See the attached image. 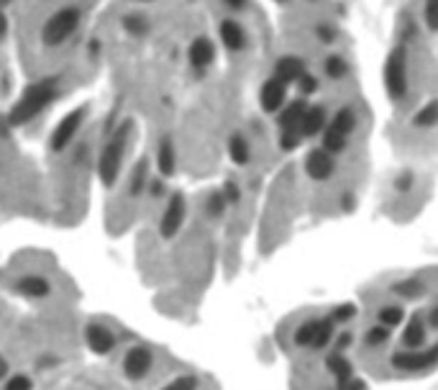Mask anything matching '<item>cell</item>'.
I'll return each instance as SVG.
<instances>
[{
  "mask_svg": "<svg viewBox=\"0 0 438 390\" xmlns=\"http://www.w3.org/2000/svg\"><path fill=\"white\" fill-rule=\"evenodd\" d=\"M146 185H149V162L141 160L139 165L134 167V175H131V183H128V193H131V198L144 195Z\"/></svg>",
  "mask_w": 438,
  "mask_h": 390,
  "instance_id": "484cf974",
  "label": "cell"
},
{
  "mask_svg": "<svg viewBox=\"0 0 438 390\" xmlns=\"http://www.w3.org/2000/svg\"><path fill=\"white\" fill-rule=\"evenodd\" d=\"M438 123V101L426 103L418 113L413 116V126L415 128H433Z\"/></svg>",
  "mask_w": 438,
  "mask_h": 390,
  "instance_id": "4316f807",
  "label": "cell"
},
{
  "mask_svg": "<svg viewBox=\"0 0 438 390\" xmlns=\"http://www.w3.org/2000/svg\"><path fill=\"white\" fill-rule=\"evenodd\" d=\"M325 370L333 375V380H343V378H349V375H354V365L346 359L343 352H330L328 357H325Z\"/></svg>",
  "mask_w": 438,
  "mask_h": 390,
  "instance_id": "d4e9b609",
  "label": "cell"
},
{
  "mask_svg": "<svg viewBox=\"0 0 438 390\" xmlns=\"http://www.w3.org/2000/svg\"><path fill=\"white\" fill-rule=\"evenodd\" d=\"M333 337H336V324L323 316V319L303 321L292 334V342L303 349H325L328 344H333Z\"/></svg>",
  "mask_w": 438,
  "mask_h": 390,
  "instance_id": "277c9868",
  "label": "cell"
},
{
  "mask_svg": "<svg viewBox=\"0 0 438 390\" xmlns=\"http://www.w3.org/2000/svg\"><path fill=\"white\" fill-rule=\"evenodd\" d=\"M80 21H83V13H80V8H75V6L59 8V11L54 13V16H51V19L44 24V29H41V39H44V44L46 46L64 44V41H67V39H70L72 34L77 31Z\"/></svg>",
  "mask_w": 438,
  "mask_h": 390,
  "instance_id": "5b68a950",
  "label": "cell"
},
{
  "mask_svg": "<svg viewBox=\"0 0 438 390\" xmlns=\"http://www.w3.org/2000/svg\"><path fill=\"white\" fill-rule=\"evenodd\" d=\"M13 290H16V293H21V295H26V298H49L51 282L46 280L44 275H36V272H31V275H24L21 280H16Z\"/></svg>",
  "mask_w": 438,
  "mask_h": 390,
  "instance_id": "e0dca14e",
  "label": "cell"
},
{
  "mask_svg": "<svg viewBox=\"0 0 438 390\" xmlns=\"http://www.w3.org/2000/svg\"><path fill=\"white\" fill-rule=\"evenodd\" d=\"M423 19H426V26L431 31H438V0H426Z\"/></svg>",
  "mask_w": 438,
  "mask_h": 390,
  "instance_id": "d590c367",
  "label": "cell"
},
{
  "mask_svg": "<svg viewBox=\"0 0 438 390\" xmlns=\"http://www.w3.org/2000/svg\"><path fill=\"white\" fill-rule=\"evenodd\" d=\"M287 101V85L280 83L277 77H269L267 83L261 85L259 90V106L261 111H267V113H280L282 106Z\"/></svg>",
  "mask_w": 438,
  "mask_h": 390,
  "instance_id": "7c38bea8",
  "label": "cell"
},
{
  "mask_svg": "<svg viewBox=\"0 0 438 390\" xmlns=\"http://www.w3.org/2000/svg\"><path fill=\"white\" fill-rule=\"evenodd\" d=\"M8 34V19H6V13L0 11V39H6Z\"/></svg>",
  "mask_w": 438,
  "mask_h": 390,
  "instance_id": "ee69618b",
  "label": "cell"
},
{
  "mask_svg": "<svg viewBox=\"0 0 438 390\" xmlns=\"http://www.w3.org/2000/svg\"><path fill=\"white\" fill-rule=\"evenodd\" d=\"M336 390H369V385L359 375H349V378L336 380Z\"/></svg>",
  "mask_w": 438,
  "mask_h": 390,
  "instance_id": "8d00e7d4",
  "label": "cell"
},
{
  "mask_svg": "<svg viewBox=\"0 0 438 390\" xmlns=\"http://www.w3.org/2000/svg\"><path fill=\"white\" fill-rule=\"evenodd\" d=\"M385 90L392 103H400L407 93V57L402 46L390 51L387 62H385Z\"/></svg>",
  "mask_w": 438,
  "mask_h": 390,
  "instance_id": "52a82bcc",
  "label": "cell"
},
{
  "mask_svg": "<svg viewBox=\"0 0 438 390\" xmlns=\"http://www.w3.org/2000/svg\"><path fill=\"white\" fill-rule=\"evenodd\" d=\"M305 62L300 57H280L277 59V64H274V75L280 83L290 85V83H298L300 77L305 75Z\"/></svg>",
  "mask_w": 438,
  "mask_h": 390,
  "instance_id": "d6986e66",
  "label": "cell"
},
{
  "mask_svg": "<svg viewBox=\"0 0 438 390\" xmlns=\"http://www.w3.org/2000/svg\"><path fill=\"white\" fill-rule=\"evenodd\" d=\"M154 367V354L149 347H131L126 352V357H123V375H126L128 380H134V383H139V380H144L149 372H152Z\"/></svg>",
  "mask_w": 438,
  "mask_h": 390,
  "instance_id": "30bf717a",
  "label": "cell"
},
{
  "mask_svg": "<svg viewBox=\"0 0 438 390\" xmlns=\"http://www.w3.org/2000/svg\"><path fill=\"white\" fill-rule=\"evenodd\" d=\"M387 342H390V329L380 327V324H375V327L367 329V334H364V347L367 349H380Z\"/></svg>",
  "mask_w": 438,
  "mask_h": 390,
  "instance_id": "83f0119b",
  "label": "cell"
},
{
  "mask_svg": "<svg viewBox=\"0 0 438 390\" xmlns=\"http://www.w3.org/2000/svg\"><path fill=\"white\" fill-rule=\"evenodd\" d=\"M325 123H328V111L323 106H308L303 121H300V134H303V139H313V136L323 134Z\"/></svg>",
  "mask_w": 438,
  "mask_h": 390,
  "instance_id": "2e32d148",
  "label": "cell"
},
{
  "mask_svg": "<svg viewBox=\"0 0 438 390\" xmlns=\"http://www.w3.org/2000/svg\"><path fill=\"white\" fill-rule=\"evenodd\" d=\"M131 118L121 123V126L115 128L113 134H110L108 144L103 147L100 152V160H98V178L105 188H113L121 178V167H123V157H126V147H128V139H131Z\"/></svg>",
  "mask_w": 438,
  "mask_h": 390,
  "instance_id": "7a4b0ae2",
  "label": "cell"
},
{
  "mask_svg": "<svg viewBox=\"0 0 438 390\" xmlns=\"http://www.w3.org/2000/svg\"><path fill=\"white\" fill-rule=\"evenodd\" d=\"M146 190H149V195L152 198H162L167 193V183H165V178H157V180H152L149 185H146Z\"/></svg>",
  "mask_w": 438,
  "mask_h": 390,
  "instance_id": "b9f144b4",
  "label": "cell"
},
{
  "mask_svg": "<svg viewBox=\"0 0 438 390\" xmlns=\"http://www.w3.org/2000/svg\"><path fill=\"white\" fill-rule=\"evenodd\" d=\"M157 170H159V178H172L174 170H177V152H174V144H172L170 136L159 141L157 147Z\"/></svg>",
  "mask_w": 438,
  "mask_h": 390,
  "instance_id": "ffe728a7",
  "label": "cell"
},
{
  "mask_svg": "<svg viewBox=\"0 0 438 390\" xmlns=\"http://www.w3.org/2000/svg\"><path fill=\"white\" fill-rule=\"evenodd\" d=\"M428 321L420 314H413L405 319V329H402V347L405 349H423L428 342Z\"/></svg>",
  "mask_w": 438,
  "mask_h": 390,
  "instance_id": "5bb4252c",
  "label": "cell"
},
{
  "mask_svg": "<svg viewBox=\"0 0 438 390\" xmlns=\"http://www.w3.org/2000/svg\"><path fill=\"white\" fill-rule=\"evenodd\" d=\"M428 327H433V329H438V303L433 306V311H431V316H428Z\"/></svg>",
  "mask_w": 438,
  "mask_h": 390,
  "instance_id": "f6af8a7d",
  "label": "cell"
},
{
  "mask_svg": "<svg viewBox=\"0 0 438 390\" xmlns=\"http://www.w3.org/2000/svg\"><path fill=\"white\" fill-rule=\"evenodd\" d=\"M85 342H88L90 352L98 354V357L110 354L115 349V334L108 327H103V324H90L85 329Z\"/></svg>",
  "mask_w": 438,
  "mask_h": 390,
  "instance_id": "4fadbf2b",
  "label": "cell"
},
{
  "mask_svg": "<svg viewBox=\"0 0 438 390\" xmlns=\"http://www.w3.org/2000/svg\"><path fill=\"white\" fill-rule=\"evenodd\" d=\"M356 314H359V308H356L354 303H338V306H333V311L328 314V319L333 321L336 327H343V324L354 321Z\"/></svg>",
  "mask_w": 438,
  "mask_h": 390,
  "instance_id": "f1b7e54d",
  "label": "cell"
},
{
  "mask_svg": "<svg viewBox=\"0 0 438 390\" xmlns=\"http://www.w3.org/2000/svg\"><path fill=\"white\" fill-rule=\"evenodd\" d=\"M318 88H320V83H318V77L311 75V72H305V75L298 80V90L303 93L305 98H308V96H316Z\"/></svg>",
  "mask_w": 438,
  "mask_h": 390,
  "instance_id": "836d02e7",
  "label": "cell"
},
{
  "mask_svg": "<svg viewBox=\"0 0 438 390\" xmlns=\"http://www.w3.org/2000/svg\"><path fill=\"white\" fill-rule=\"evenodd\" d=\"M83 121H85V111L83 108H75V111H70V113L64 116L62 121L57 123V128H54V134H51V141H49L51 152H64V149L70 147V141L77 136V131H80Z\"/></svg>",
  "mask_w": 438,
  "mask_h": 390,
  "instance_id": "9c48e42d",
  "label": "cell"
},
{
  "mask_svg": "<svg viewBox=\"0 0 438 390\" xmlns=\"http://www.w3.org/2000/svg\"><path fill=\"white\" fill-rule=\"evenodd\" d=\"M184 218H187V200L182 193H172L162 213V221H159V234L165 239H174L184 226Z\"/></svg>",
  "mask_w": 438,
  "mask_h": 390,
  "instance_id": "ba28073f",
  "label": "cell"
},
{
  "mask_svg": "<svg viewBox=\"0 0 438 390\" xmlns=\"http://www.w3.org/2000/svg\"><path fill=\"white\" fill-rule=\"evenodd\" d=\"M402 321H405V308H402L400 303H387V306H382L380 311H377V324L390 329V332H392L395 327H400Z\"/></svg>",
  "mask_w": 438,
  "mask_h": 390,
  "instance_id": "7402d4cb",
  "label": "cell"
},
{
  "mask_svg": "<svg viewBox=\"0 0 438 390\" xmlns=\"http://www.w3.org/2000/svg\"><path fill=\"white\" fill-rule=\"evenodd\" d=\"M6 3H11V0H0V6H6Z\"/></svg>",
  "mask_w": 438,
  "mask_h": 390,
  "instance_id": "c3c4849f",
  "label": "cell"
},
{
  "mask_svg": "<svg viewBox=\"0 0 438 390\" xmlns=\"http://www.w3.org/2000/svg\"><path fill=\"white\" fill-rule=\"evenodd\" d=\"M305 111H308V103H305L303 98L282 106V111L277 113V123H280V128H300V121H303Z\"/></svg>",
  "mask_w": 438,
  "mask_h": 390,
  "instance_id": "44dd1931",
  "label": "cell"
},
{
  "mask_svg": "<svg viewBox=\"0 0 438 390\" xmlns=\"http://www.w3.org/2000/svg\"><path fill=\"white\" fill-rule=\"evenodd\" d=\"M323 70L330 80H341V77H346V72H349V64H346L343 57H338V54H330V57L325 59Z\"/></svg>",
  "mask_w": 438,
  "mask_h": 390,
  "instance_id": "4dcf8cb0",
  "label": "cell"
},
{
  "mask_svg": "<svg viewBox=\"0 0 438 390\" xmlns=\"http://www.w3.org/2000/svg\"><path fill=\"white\" fill-rule=\"evenodd\" d=\"M226 6H229L231 11H241V8L246 6V0H226Z\"/></svg>",
  "mask_w": 438,
  "mask_h": 390,
  "instance_id": "bcb514c9",
  "label": "cell"
},
{
  "mask_svg": "<svg viewBox=\"0 0 438 390\" xmlns=\"http://www.w3.org/2000/svg\"><path fill=\"white\" fill-rule=\"evenodd\" d=\"M303 144V134H300V128H280V147L285 152H292V149H298Z\"/></svg>",
  "mask_w": 438,
  "mask_h": 390,
  "instance_id": "d6a6232c",
  "label": "cell"
},
{
  "mask_svg": "<svg viewBox=\"0 0 438 390\" xmlns=\"http://www.w3.org/2000/svg\"><path fill=\"white\" fill-rule=\"evenodd\" d=\"M226 208H229V203H226V198H223V193H210L208 200H205V213H208V218H221L223 213H226Z\"/></svg>",
  "mask_w": 438,
  "mask_h": 390,
  "instance_id": "1f68e13d",
  "label": "cell"
},
{
  "mask_svg": "<svg viewBox=\"0 0 438 390\" xmlns=\"http://www.w3.org/2000/svg\"><path fill=\"white\" fill-rule=\"evenodd\" d=\"M33 383L28 375H11L6 378V390H31Z\"/></svg>",
  "mask_w": 438,
  "mask_h": 390,
  "instance_id": "74e56055",
  "label": "cell"
},
{
  "mask_svg": "<svg viewBox=\"0 0 438 390\" xmlns=\"http://www.w3.org/2000/svg\"><path fill=\"white\" fill-rule=\"evenodd\" d=\"M354 344V334L351 332H341L338 337H333V352H343L346 354V349Z\"/></svg>",
  "mask_w": 438,
  "mask_h": 390,
  "instance_id": "ab89813d",
  "label": "cell"
},
{
  "mask_svg": "<svg viewBox=\"0 0 438 390\" xmlns=\"http://www.w3.org/2000/svg\"><path fill=\"white\" fill-rule=\"evenodd\" d=\"M390 367L397 372H405V375H418V372H428L433 367H438V342L431 347H423V349H402V352H395L390 357Z\"/></svg>",
  "mask_w": 438,
  "mask_h": 390,
  "instance_id": "8992f818",
  "label": "cell"
},
{
  "mask_svg": "<svg viewBox=\"0 0 438 390\" xmlns=\"http://www.w3.org/2000/svg\"><path fill=\"white\" fill-rule=\"evenodd\" d=\"M316 39H320V41L330 44V41H336L338 39V34H336V29H330V26L320 24V26H316Z\"/></svg>",
  "mask_w": 438,
  "mask_h": 390,
  "instance_id": "60d3db41",
  "label": "cell"
},
{
  "mask_svg": "<svg viewBox=\"0 0 438 390\" xmlns=\"http://www.w3.org/2000/svg\"><path fill=\"white\" fill-rule=\"evenodd\" d=\"M354 128H356V111L351 106L338 108L323 128V149L333 154V157L341 154L346 149V144H349Z\"/></svg>",
  "mask_w": 438,
  "mask_h": 390,
  "instance_id": "3957f363",
  "label": "cell"
},
{
  "mask_svg": "<svg viewBox=\"0 0 438 390\" xmlns=\"http://www.w3.org/2000/svg\"><path fill=\"white\" fill-rule=\"evenodd\" d=\"M159 390H197V378H192V375H179V378H174L172 383H167L165 388Z\"/></svg>",
  "mask_w": 438,
  "mask_h": 390,
  "instance_id": "e575fe53",
  "label": "cell"
},
{
  "mask_svg": "<svg viewBox=\"0 0 438 390\" xmlns=\"http://www.w3.org/2000/svg\"><path fill=\"white\" fill-rule=\"evenodd\" d=\"M229 157L234 165H249L251 162V147L244 134H231L229 139Z\"/></svg>",
  "mask_w": 438,
  "mask_h": 390,
  "instance_id": "cb8c5ba5",
  "label": "cell"
},
{
  "mask_svg": "<svg viewBox=\"0 0 438 390\" xmlns=\"http://www.w3.org/2000/svg\"><path fill=\"white\" fill-rule=\"evenodd\" d=\"M221 193H223V198H226V203H239L241 200V188L236 185L234 180H229V183H223V188H221Z\"/></svg>",
  "mask_w": 438,
  "mask_h": 390,
  "instance_id": "f35d334b",
  "label": "cell"
},
{
  "mask_svg": "<svg viewBox=\"0 0 438 390\" xmlns=\"http://www.w3.org/2000/svg\"><path fill=\"white\" fill-rule=\"evenodd\" d=\"M392 293L397 298H405V301H415V298H420V295L426 293V282L420 280V277H405V280L395 282Z\"/></svg>",
  "mask_w": 438,
  "mask_h": 390,
  "instance_id": "603a6c76",
  "label": "cell"
},
{
  "mask_svg": "<svg viewBox=\"0 0 438 390\" xmlns=\"http://www.w3.org/2000/svg\"><path fill=\"white\" fill-rule=\"evenodd\" d=\"M218 34H221L223 46L229 51H241L244 46H246V31H244V26L239 24V21H234V19L221 21Z\"/></svg>",
  "mask_w": 438,
  "mask_h": 390,
  "instance_id": "ac0fdd59",
  "label": "cell"
},
{
  "mask_svg": "<svg viewBox=\"0 0 438 390\" xmlns=\"http://www.w3.org/2000/svg\"><path fill=\"white\" fill-rule=\"evenodd\" d=\"M413 183H415V178H413V173H402L400 178L395 180V190H400V193H407L410 188H413Z\"/></svg>",
  "mask_w": 438,
  "mask_h": 390,
  "instance_id": "7bdbcfd3",
  "label": "cell"
},
{
  "mask_svg": "<svg viewBox=\"0 0 438 390\" xmlns=\"http://www.w3.org/2000/svg\"><path fill=\"white\" fill-rule=\"evenodd\" d=\"M336 173V157L330 152H325L323 147L320 149H313L308 157H305V175L316 183H325V180L333 178Z\"/></svg>",
  "mask_w": 438,
  "mask_h": 390,
  "instance_id": "8fae6325",
  "label": "cell"
},
{
  "mask_svg": "<svg viewBox=\"0 0 438 390\" xmlns=\"http://www.w3.org/2000/svg\"><path fill=\"white\" fill-rule=\"evenodd\" d=\"M187 59H190L195 70H208L210 64L216 62V44L208 36L192 39L190 49H187Z\"/></svg>",
  "mask_w": 438,
  "mask_h": 390,
  "instance_id": "9a60e30c",
  "label": "cell"
},
{
  "mask_svg": "<svg viewBox=\"0 0 438 390\" xmlns=\"http://www.w3.org/2000/svg\"><path fill=\"white\" fill-rule=\"evenodd\" d=\"M277 3H287V0H277Z\"/></svg>",
  "mask_w": 438,
  "mask_h": 390,
  "instance_id": "681fc988",
  "label": "cell"
},
{
  "mask_svg": "<svg viewBox=\"0 0 438 390\" xmlns=\"http://www.w3.org/2000/svg\"><path fill=\"white\" fill-rule=\"evenodd\" d=\"M123 31H128L131 36H144L146 31H149V21L144 19V16H139V13H128L126 19L121 21Z\"/></svg>",
  "mask_w": 438,
  "mask_h": 390,
  "instance_id": "f546056e",
  "label": "cell"
},
{
  "mask_svg": "<svg viewBox=\"0 0 438 390\" xmlns=\"http://www.w3.org/2000/svg\"><path fill=\"white\" fill-rule=\"evenodd\" d=\"M8 378V359L0 354V380H6Z\"/></svg>",
  "mask_w": 438,
  "mask_h": 390,
  "instance_id": "7dc6e473",
  "label": "cell"
},
{
  "mask_svg": "<svg viewBox=\"0 0 438 390\" xmlns=\"http://www.w3.org/2000/svg\"><path fill=\"white\" fill-rule=\"evenodd\" d=\"M57 98H59V83L54 77L38 80V83L28 85V88L24 90V96L13 103L11 113H8V121H11V126H26V123H31L41 111L49 108Z\"/></svg>",
  "mask_w": 438,
  "mask_h": 390,
  "instance_id": "6da1fadb",
  "label": "cell"
}]
</instances>
